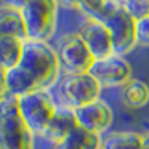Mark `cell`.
Listing matches in <instances>:
<instances>
[{"instance_id": "1", "label": "cell", "mask_w": 149, "mask_h": 149, "mask_svg": "<svg viewBox=\"0 0 149 149\" xmlns=\"http://www.w3.org/2000/svg\"><path fill=\"white\" fill-rule=\"evenodd\" d=\"M60 78L61 66L55 48L48 42L24 40L19 63L6 72L8 94L18 98L33 91H49Z\"/></svg>"}, {"instance_id": "2", "label": "cell", "mask_w": 149, "mask_h": 149, "mask_svg": "<svg viewBox=\"0 0 149 149\" xmlns=\"http://www.w3.org/2000/svg\"><path fill=\"white\" fill-rule=\"evenodd\" d=\"M24 29L26 40L48 42L55 33L58 3L54 0H30L18 3Z\"/></svg>"}, {"instance_id": "3", "label": "cell", "mask_w": 149, "mask_h": 149, "mask_svg": "<svg viewBox=\"0 0 149 149\" xmlns=\"http://www.w3.org/2000/svg\"><path fill=\"white\" fill-rule=\"evenodd\" d=\"M34 134L18 110V98L6 95L0 100V149H34Z\"/></svg>"}, {"instance_id": "4", "label": "cell", "mask_w": 149, "mask_h": 149, "mask_svg": "<svg viewBox=\"0 0 149 149\" xmlns=\"http://www.w3.org/2000/svg\"><path fill=\"white\" fill-rule=\"evenodd\" d=\"M102 85L90 73H64L57 82L58 106L69 107L72 110L100 100Z\"/></svg>"}, {"instance_id": "5", "label": "cell", "mask_w": 149, "mask_h": 149, "mask_svg": "<svg viewBox=\"0 0 149 149\" xmlns=\"http://www.w3.org/2000/svg\"><path fill=\"white\" fill-rule=\"evenodd\" d=\"M58 104L48 90L33 91L18 97V110L22 121L34 136H42L51 122Z\"/></svg>"}, {"instance_id": "6", "label": "cell", "mask_w": 149, "mask_h": 149, "mask_svg": "<svg viewBox=\"0 0 149 149\" xmlns=\"http://www.w3.org/2000/svg\"><path fill=\"white\" fill-rule=\"evenodd\" d=\"M55 51L60 60L61 72L69 74L88 73L95 61L79 33L64 36Z\"/></svg>"}, {"instance_id": "7", "label": "cell", "mask_w": 149, "mask_h": 149, "mask_svg": "<svg viewBox=\"0 0 149 149\" xmlns=\"http://www.w3.org/2000/svg\"><path fill=\"white\" fill-rule=\"evenodd\" d=\"M104 26L110 33L115 55L124 57L137 45V40H136V19L122 8V3L104 22Z\"/></svg>"}, {"instance_id": "8", "label": "cell", "mask_w": 149, "mask_h": 149, "mask_svg": "<svg viewBox=\"0 0 149 149\" xmlns=\"http://www.w3.org/2000/svg\"><path fill=\"white\" fill-rule=\"evenodd\" d=\"M91 76L103 86H124L131 81V66L119 55H110L103 60H95L91 70Z\"/></svg>"}, {"instance_id": "9", "label": "cell", "mask_w": 149, "mask_h": 149, "mask_svg": "<svg viewBox=\"0 0 149 149\" xmlns=\"http://www.w3.org/2000/svg\"><path fill=\"white\" fill-rule=\"evenodd\" d=\"M73 112L79 127L97 134L107 131L112 121H113V112L103 100H97L90 104H85L82 107L74 109Z\"/></svg>"}, {"instance_id": "10", "label": "cell", "mask_w": 149, "mask_h": 149, "mask_svg": "<svg viewBox=\"0 0 149 149\" xmlns=\"http://www.w3.org/2000/svg\"><path fill=\"white\" fill-rule=\"evenodd\" d=\"M79 36L85 42L86 48L90 49L94 60H103L115 55L110 33L104 24L88 19L79 30Z\"/></svg>"}, {"instance_id": "11", "label": "cell", "mask_w": 149, "mask_h": 149, "mask_svg": "<svg viewBox=\"0 0 149 149\" xmlns=\"http://www.w3.org/2000/svg\"><path fill=\"white\" fill-rule=\"evenodd\" d=\"M78 121L74 116V112L69 107L58 106L55 113L51 119V122L48 124L46 130L43 131L42 137H45L48 142H51L54 145L63 142L72 134L74 128H78Z\"/></svg>"}, {"instance_id": "12", "label": "cell", "mask_w": 149, "mask_h": 149, "mask_svg": "<svg viewBox=\"0 0 149 149\" xmlns=\"http://www.w3.org/2000/svg\"><path fill=\"white\" fill-rule=\"evenodd\" d=\"M0 36H12L26 40V29L18 3H5L0 6Z\"/></svg>"}, {"instance_id": "13", "label": "cell", "mask_w": 149, "mask_h": 149, "mask_svg": "<svg viewBox=\"0 0 149 149\" xmlns=\"http://www.w3.org/2000/svg\"><path fill=\"white\" fill-rule=\"evenodd\" d=\"M24 40L19 37L0 36V70L8 72L15 67L22 55Z\"/></svg>"}, {"instance_id": "14", "label": "cell", "mask_w": 149, "mask_h": 149, "mask_svg": "<svg viewBox=\"0 0 149 149\" xmlns=\"http://www.w3.org/2000/svg\"><path fill=\"white\" fill-rule=\"evenodd\" d=\"M74 6L79 8L81 12L85 14L88 19L104 24L110 18V15L121 6V2H115V0H94V2L74 3Z\"/></svg>"}, {"instance_id": "15", "label": "cell", "mask_w": 149, "mask_h": 149, "mask_svg": "<svg viewBox=\"0 0 149 149\" xmlns=\"http://www.w3.org/2000/svg\"><path fill=\"white\" fill-rule=\"evenodd\" d=\"M121 100L130 109H140L149 103V86L139 79H131L122 86Z\"/></svg>"}, {"instance_id": "16", "label": "cell", "mask_w": 149, "mask_h": 149, "mask_svg": "<svg viewBox=\"0 0 149 149\" xmlns=\"http://www.w3.org/2000/svg\"><path fill=\"white\" fill-rule=\"evenodd\" d=\"M102 149H142V134L113 131L103 136Z\"/></svg>"}, {"instance_id": "17", "label": "cell", "mask_w": 149, "mask_h": 149, "mask_svg": "<svg viewBox=\"0 0 149 149\" xmlns=\"http://www.w3.org/2000/svg\"><path fill=\"white\" fill-rule=\"evenodd\" d=\"M121 3L122 8L136 21L149 17V0H127V2H121Z\"/></svg>"}, {"instance_id": "18", "label": "cell", "mask_w": 149, "mask_h": 149, "mask_svg": "<svg viewBox=\"0 0 149 149\" xmlns=\"http://www.w3.org/2000/svg\"><path fill=\"white\" fill-rule=\"evenodd\" d=\"M136 40L140 46H149V17L136 21Z\"/></svg>"}, {"instance_id": "19", "label": "cell", "mask_w": 149, "mask_h": 149, "mask_svg": "<svg viewBox=\"0 0 149 149\" xmlns=\"http://www.w3.org/2000/svg\"><path fill=\"white\" fill-rule=\"evenodd\" d=\"M54 149H84L72 136H69L67 139H64L63 142H60L57 145H54Z\"/></svg>"}, {"instance_id": "20", "label": "cell", "mask_w": 149, "mask_h": 149, "mask_svg": "<svg viewBox=\"0 0 149 149\" xmlns=\"http://www.w3.org/2000/svg\"><path fill=\"white\" fill-rule=\"evenodd\" d=\"M8 94V85H6V72L0 70V100L5 98Z\"/></svg>"}, {"instance_id": "21", "label": "cell", "mask_w": 149, "mask_h": 149, "mask_svg": "<svg viewBox=\"0 0 149 149\" xmlns=\"http://www.w3.org/2000/svg\"><path fill=\"white\" fill-rule=\"evenodd\" d=\"M142 149H149V134L142 136Z\"/></svg>"}]
</instances>
